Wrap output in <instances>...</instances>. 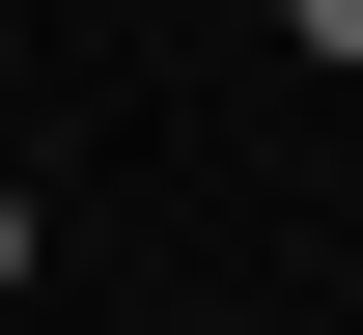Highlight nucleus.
I'll return each mask as SVG.
<instances>
[{
  "label": "nucleus",
  "mask_w": 363,
  "mask_h": 335,
  "mask_svg": "<svg viewBox=\"0 0 363 335\" xmlns=\"http://www.w3.org/2000/svg\"><path fill=\"white\" fill-rule=\"evenodd\" d=\"M279 28H308V56H335V84H363V0H279Z\"/></svg>",
  "instance_id": "nucleus-1"
},
{
  "label": "nucleus",
  "mask_w": 363,
  "mask_h": 335,
  "mask_svg": "<svg viewBox=\"0 0 363 335\" xmlns=\"http://www.w3.org/2000/svg\"><path fill=\"white\" fill-rule=\"evenodd\" d=\"M0 307H28V195H0Z\"/></svg>",
  "instance_id": "nucleus-2"
}]
</instances>
